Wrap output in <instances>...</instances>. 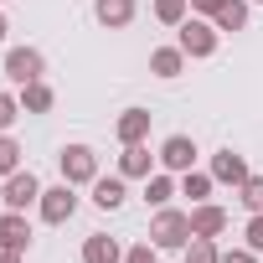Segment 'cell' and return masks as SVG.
Here are the masks:
<instances>
[{"label": "cell", "mask_w": 263, "mask_h": 263, "mask_svg": "<svg viewBox=\"0 0 263 263\" xmlns=\"http://www.w3.org/2000/svg\"><path fill=\"white\" fill-rule=\"evenodd\" d=\"M191 237H196V232H191V212L160 206V212L150 217V242H155L160 253H181V248H186Z\"/></svg>", "instance_id": "6da1fadb"}, {"label": "cell", "mask_w": 263, "mask_h": 263, "mask_svg": "<svg viewBox=\"0 0 263 263\" xmlns=\"http://www.w3.org/2000/svg\"><path fill=\"white\" fill-rule=\"evenodd\" d=\"M217 42H222V31H217V21H212V16H186V21L176 26V47H181L191 62L212 57V52H217Z\"/></svg>", "instance_id": "7a4b0ae2"}, {"label": "cell", "mask_w": 263, "mask_h": 263, "mask_svg": "<svg viewBox=\"0 0 263 263\" xmlns=\"http://www.w3.org/2000/svg\"><path fill=\"white\" fill-rule=\"evenodd\" d=\"M57 171H62V181H67V186H93V181H98V150H93V145H83V140H72V145H62Z\"/></svg>", "instance_id": "3957f363"}, {"label": "cell", "mask_w": 263, "mask_h": 263, "mask_svg": "<svg viewBox=\"0 0 263 263\" xmlns=\"http://www.w3.org/2000/svg\"><path fill=\"white\" fill-rule=\"evenodd\" d=\"M36 212H42V222H47V227L72 222V217H78V186H67V181L47 186V191H42V201H36Z\"/></svg>", "instance_id": "277c9868"}, {"label": "cell", "mask_w": 263, "mask_h": 263, "mask_svg": "<svg viewBox=\"0 0 263 263\" xmlns=\"http://www.w3.org/2000/svg\"><path fill=\"white\" fill-rule=\"evenodd\" d=\"M6 78H11L16 88H26V83L47 78V57H42L36 47H11V52H6Z\"/></svg>", "instance_id": "5b68a950"}, {"label": "cell", "mask_w": 263, "mask_h": 263, "mask_svg": "<svg viewBox=\"0 0 263 263\" xmlns=\"http://www.w3.org/2000/svg\"><path fill=\"white\" fill-rule=\"evenodd\" d=\"M42 181L31 176V171H16V176H6V186H0V201H6L11 212H26V206H36L42 201Z\"/></svg>", "instance_id": "8992f818"}, {"label": "cell", "mask_w": 263, "mask_h": 263, "mask_svg": "<svg viewBox=\"0 0 263 263\" xmlns=\"http://www.w3.org/2000/svg\"><path fill=\"white\" fill-rule=\"evenodd\" d=\"M196 140L191 135H171L165 145H160V171H171V176H186V171H196Z\"/></svg>", "instance_id": "52a82bcc"}, {"label": "cell", "mask_w": 263, "mask_h": 263, "mask_svg": "<svg viewBox=\"0 0 263 263\" xmlns=\"http://www.w3.org/2000/svg\"><path fill=\"white\" fill-rule=\"evenodd\" d=\"M155 171H160V155H150L145 145H124L119 150V176L124 181H150Z\"/></svg>", "instance_id": "ba28073f"}, {"label": "cell", "mask_w": 263, "mask_h": 263, "mask_svg": "<svg viewBox=\"0 0 263 263\" xmlns=\"http://www.w3.org/2000/svg\"><path fill=\"white\" fill-rule=\"evenodd\" d=\"M150 119H155L150 108H124V114L114 119V140H119V145H145V140H150Z\"/></svg>", "instance_id": "9c48e42d"}, {"label": "cell", "mask_w": 263, "mask_h": 263, "mask_svg": "<svg viewBox=\"0 0 263 263\" xmlns=\"http://www.w3.org/2000/svg\"><path fill=\"white\" fill-rule=\"evenodd\" d=\"M212 176H217V186H232V191H237V186H242L253 171H248V160H242L232 145H222V150L212 155Z\"/></svg>", "instance_id": "30bf717a"}, {"label": "cell", "mask_w": 263, "mask_h": 263, "mask_svg": "<svg viewBox=\"0 0 263 263\" xmlns=\"http://www.w3.org/2000/svg\"><path fill=\"white\" fill-rule=\"evenodd\" d=\"M93 16H98V26H108V31H124V26H135V16H140V0H93Z\"/></svg>", "instance_id": "8fae6325"}, {"label": "cell", "mask_w": 263, "mask_h": 263, "mask_svg": "<svg viewBox=\"0 0 263 263\" xmlns=\"http://www.w3.org/2000/svg\"><path fill=\"white\" fill-rule=\"evenodd\" d=\"M0 248H11V253H26V248H31V222H26V212H11V206H6V217H0Z\"/></svg>", "instance_id": "7c38bea8"}, {"label": "cell", "mask_w": 263, "mask_h": 263, "mask_svg": "<svg viewBox=\"0 0 263 263\" xmlns=\"http://www.w3.org/2000/svg\"><path fill=\"white\" fill-rule=\"evenodd\" d=\"M124 201H129V181L124 176H98L93 181V206L98 212H119Z\"/></svg>", "instance_id": "4fadbf2b"}, {"label": "cell", "mask_w": 263, "mask_h": 263, "mask_svg": "<svg viewBox=\"0 0 263 263\" xmlns=\"http://www.w3.org/2000/svg\"><path fill=\"white\" fill-rule=\"evenodd\" d=\"M191 232H196V237H222V232H227V206H217V201L191 206Z\"/></svg>", "instance_id": "5bb4252c"}, {"label": "cell", "mask_w": 263, "mask_h": 263, "mask_svg": "<svg viewBox=\"0 0 263 263\" xmlns=\"http://www.w3.org/2000/svg\"><path fill=\"white\" fill-rule=\"evenodd\" d=\"M83 263H124L119 237H108V232H88V237H83Z\"/></svg>", "instance_id": "9a60e30c"}, {"label": "cell", "mask_w": 263, "mask_h": 263, "mask_svg": "<svg viewBox=\"0 0 263 263\" xmlns=\"http://www.w3.org/2000/svg\"><path fill=\"white\" fill-rule=\"evenodd\" d=\"M186 62H191V57H186L181 47H155V52H150V72H155V78H165V83H171V78H181V72H186Z\"/></svg>", "instance_id": "2e32d148"}, {"label": "cell", "mask_w": 263, "mask_h": 263, "mask_svg": "<svg viewBox=\"0 0 263 263\" xmlns=\"http://www.w3.org/2000/svg\"><path fill=\"white\" fill-rule=\"evenodd\" d=\"M52 108H57V93H52L47 78H36V83L21 88V114H52Z\"/></svg>", "instance_id": "e0dca14e"}, {"label": "cell", "mask_w": 263, "mask_h": 263, "mask_svg": "<svg viewBox=\"0 0 263 263\" xmlns=\"http://www.w3.org/2000/svg\"><path fill=\"white\" fill-rule=\"evenodd\" d=\"M171 196H181V176H171V171H155V176L145 181V201L160 212V206H171Z\"/></svg>", "instance_id": "ac0fdd59"}, {"label": "cell", "mask_w": 263, "mask_h": 263, "mask_svg": "<svg viewBox=\"0 0 263 263\" xmlns=\"http://www.w3.org/2000/svg\"><path fill=\"white\" fill-rule=\"evenodd\" d=\"M248 16H253V0H222V11L212 21L217 31H248Z\"/></svg>", "instance_id": "d6986e66"}, {"label": "cell", "mask_w": 263, "mask_h": 263, "mask_svg": "<svg viewBox=\"0 0 263 263\" xmlns=\"http://www.w3.org/2000/svg\"><path fill=\"white\" fill-rule=\"evenodd\" d=\"M212 186H217L212 171H186V176H181V196H191V206L212 201Z\"/></svg>", "instance_id": "ffe728a7"}, {"label": "cell", "mask_w": 263, "mask_h": 263, "mask_svg": "<svg viewBox=\"0 0 263 263\" xmlns=\"http://www.w3.org/2000/svg\"><path fill=\"white\" fill-rule=\"evenodd\" d=\"M181 253H186V263H222V248H217V237H191Z\"/></svg>", "instance_id": "44dd1931"}, {"label": "cell", "mask_w": 263, "mask_h": 263, "mask_svg": "<svg viewBox=\"0 0 263 263\" xmlns=\"http://www.w3.org/2000/svg\"><path fill=\"white\" fill-rule=\"evenodd\" d=\"M186 16H191V0H155V21H160V26L176 31Z\"/></svg>", "instance_id": "7402d4cb"}, {"label": "cell", "mask_w": 263, "mask_h": 263, "mask_svg": "<svg viewBox=\"0 0 263 263\" xmlns=\"http://www.w3.org/2000/svg\"><path fill=\"white\" fill-rule=\"evenodd\" d=\"M21 155H26V150H21L16 135H0V176H16V171H21Z\"/></svg>", "instance_id": "603a6c76"}, {"label": "cell", "mask_w": 263, "mask_h": 263, "mask_svg": "<svg viewBox=\"0 0 263 263\" xmlns=\"http://www.w3.org/2000/svg\"><path fill=\"white\" fill-rule=\"evenodd\" d=\"M237 201H242V212L253 217V212H263V176H248L242 186H237Z\"/></svg>", "instance_id": "cb8c5ba5"}, {"label": "cell", "mask_w": 263, "mask_h": 263, "mask_svg": "<svg viewBox=\"0 0 263 263\" xmlns=\"http://www.w3.org/2000/svg\"><path fill=\"white\" fill-rule=\"evenodd\" d=\"M16 119H21V93H6V88H0V135H11Z\"/></svg>", "instance_id": "d4e9b609"}, {"label": "cell", "mask_w": 263, "mask_h": 263, "mask_svg": "<svg viewBox=\"0 0 263 263\" xmlns=\"http://www.w3.org/2000/svg\"><path fill=\"white\" fill-rule=\"evenodd\" d=\"M124 263H160V248L145 237V242H135V248H124Z\"/></svg>", "instance_id": "484cf974"}, {"label": "cell", "mask_w": 263, "mask_h": 263, "mask_svg": "<svg viewBox=\"0 0 263 263\" xmlns=\"http://www.w3.org/2000/svg\"><path fill=\"white\" fill-rule=\"evenodd\" d=\"M242 242H248L253 253H263V212H253V217H248V227H242Z\"/></svg>", "instance_id": "4316f807"}, {"label": "cell", "mask_w": 263, "mask_h": 263, "mask_svg": "<svg viewBox=\"0 0 263 263\" xmlns=\"http://www.w3.org/2000/svg\"><path fill=\"white\" fill-rule=\"evenodd\" d=\"M222 263H258V253L242 242V248H227V253H222Z\"/></svg>", "instance_id": "83f0119b"}, {"label": "cell", "mask_w": 263, "mask_h": 263, "mask_svg": "<svg viewBox=\"0 0 263 263\" xmlns=\"http://www.w3.org/2000/svg\"><path fill=\"white\" fill-rule=\"evenodd\" d=\"M222 0H191V16H217Z\"/></svg>", "instance_id": "f1b7e54d"}, {"label": "cell", "mask_w": 263, "mask_h": 263, "mask_svg": "<svg viewBox=\"0 0 263 263\" xmlns=\"http://www.w3.org/2000/svg\"><path fill=\"white\" fill-rule=\"evenodd\" d=\"M0 263H26V253H11V248H0Z\"/></svg>", "instance_id": "f546056e"}, {"label": "cell", "mask_w": 263, "mask_h": 263, "mask_svg": "<svg viewBox=\"0 0 263 263\" xmlns=\"http://www.w3.org/2000/svg\"><path fill=\"white\" fill-rule=\"evenodd\" d=\"M6 31H11V21H6V11H0V42H6Z\"/></svg>", "instance_id": "4dcf8cb0"}, {"label": "cell", "mask_w": 263, "mask_h": 263, "mask_svg": "<svg viewBox=\"0 0 263 263\" xmlns=\"http://www.w3.org/2000/svg\"><path fill=\"white\" fill-rule=\"evenodd\" d=\"M253 6H263V0H253Z\"/></svg>", "instance_id": "1f68e13d"}, {"label": "cell", "mask_w": 263, "mask_h": 263, "mask_svg": "<svg viewBox=\"0 0 263 263\" xmlns=\"http://www.w3.org/2000/svg\"><path fill=\"white\" fill-rule=\"evenodd\" d=\"M0 6H6V0H0Z\"/></svg>", "instance_id": "d6a6232c"}]
</instances>
